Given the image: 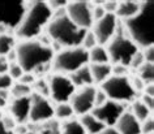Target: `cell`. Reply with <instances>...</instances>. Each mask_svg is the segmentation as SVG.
Here are the masks:
<instances>
[{
  "mask_svg": "<svg viewBox=\"0 0 154 134\" xmlns=\"http://www.w3.org/2000/svg\"><path fill=\"white\" fill-rule=\"evenodd\" d=\"M17 64L25 73H37L48 67L55 56V49L47 43L38 40H22L16 44Z\"/></svg>",
  "mask_w": 154,
  "mask_h": 134,
  "instance_id": "6da1fadb",
  "label": "cell"
},
{
  "mask_svg": "<svg viewBox=\"0 0 154 134\" xmlns=\"http://www.w3.org/2000/svg\"><path fill=\"white\" fill-rule=\"evenodd\" d=\"M127 35L137 47L146 48L154 44V1H144L141 9L131 20L123 21Z\"/></svg>",
  "mask_w": 154,
  "mask_h": 134,
  "instance_id": "7a4b0ae2",
  "label": "cell"
},
{
  "mask_svg": "<svg viewBox=\"0 0 154 134\" xmlns=\"http://www.w3.org/2000/svg\"><path fill=\"white\" fill-rule=\"evenodd\" d=\"M52 10L47 1H33L30 5H26V12L14 33L22 40L37 39L52 20Z\"/></svg>",
  "mask_w": 154,
  "mask_h": 134,
  "instance_id": "3957f363",
  "label": "cell"
},
{
  "mask_svg": "<svg viewBox=\"0 0 154 134\" xmlns=\"http://www.w3.org/2000/svg\"><path fill=\"white\" fill-rule=\"evenodd\" d=\"M47 37L54 43L64 48L81 47L84 37L88 30L79 28L67 17V14L59 17H52V20L46 26Z\"/></svg>",
  "mask_w": 154,
  "mask_h": 134,
  "instance_id": "277c9868",
  "label": "cell"
},
{
  "mask_svg": "<svg viewBox=\"0 0 154 134\" xmlns=\"http://www.w3.org/2000/svg\"><path fill=\"white\" fill-rule=\"evenodd\" d=\"M106 49L109 52L110 64L124 65V67H128V68L132 57L140 51L137 44L127 35L123 25L118 26L115 35L106 44Z\"/></svg>",
  "mask_w": 154,
  "mask_h": 134,
  "instance_id": "5b68a950",
  "label": "cell"
},
{
  "mask_svg": "<svg viewBox=\"0 0 154 134\" xmlns=\"http://www.w3.org/2000/svg\"><path fill=\"white\" fill-rule=\"evenodd\" d=\"M51 65L55 73L69 76L80 68L89 65V53L82 47L64 48L55 53Z\"/></svg>",
  "mask_w": 154,
  "mask_h": 134,
  "instance_id": "8992f818",
  "label": "cell"
},
{
  "mask_svg": "<svg viewBox=\"0 0 154 134\" xmlns=\"http://www.w3.org/2000/svg\"><path fill=\"white\" fill-rule=\"evenodd\" d=\"M26 12V1L2 0L0 1V34L14 31Z\"/></svg>",
  "mask_w": 154,
  "mask_h": 134,
  "instance_id": "52a82bcc",
  "label": "cell"
},
{
  "mask_svg": "<svg viewBox=\"0 0 154 134\" xmlns=\"http://www.w3.org/2000/svg\"><path fill=\"white\" fill-rule=\"evenodd\" d=\"M101 90L106 94V97L111 100L119 103H132L136 99L137 93L133 90L128 77H111L101 85Z\"/></svg>",
  "mask_w": 154,
  "mask_h": 134,
  "instance_id": "ba28073f",
  "label": "cell"
},
{
  "mask_svg": "<svg viewBox=\"0 0 154 134\" xmlns=\"http://www.w3.org/2000/svg\"><path fill=\"white\" fill-rule=\"evenodd\" d=\"M65 13L73 24L81 29L90 30L94 24L91 1H85V0L68 1L67 7H65Z\"/></svg>",
  "mask_w": 154,
  "mask_h": 134,
  "instance_id": "9c48e42d",
  "label": "cell"
},
{
  "mask_svg": "<svg viewBox=\"0 0 154 134\" xmlns=\"http://www.w3.org/2000/svg\"><path fill=\"white\" fill-rule=\"evenodd\" d=\"M50 87V100L52 103H69L73 97L75 91L77 90L72 83L71 78L65 74H52L48 78Z\"/></svg>",
  "mask_w": 154,
  "mask_h": 134,
  "instance_id": "30bf717a",
  "label": "cell"
},
{
  "mask_svg": "<svg viewBox=\"0 0 154 134\" xmlns=\"http://www.w3.org/2000/svg\"><path fill=\"white\" fill-rule=\"evenodd\" d=\"M124 112H125V108L123 103L107 99V102L103 103L102 106L95 107L91 111V115L95 118H98L106 128H114Z\"/></svg>",
  "mask_w": 154,
  "mask_h": 134,
  "instance_id": "8fae6325",
  "label": "cell"
},
{
  "mask_svg": "<svg viewBox=\"0 0 154 134\" xmlns=\"http://www.w3.org/2000/svg\"><path fill=\"white\" fill-rule=\"evenodd\" d=\"M32 107H30L29 121L33 124H42L54 118V103L48 98H43L41 95L33 93L30 95Z\"/></svg>",
  "mask_w": 154,
  "mask_h": 134,
  "instance_id": "7c38bea8",
  "label": "cell"
},
{
  "mask_svg": "<svg viewBox=\"0 0 154 134\" xmlns=\"http://www.w3.org/2000/svg\"><path fill=\"white\" fill-rule=\"evenodd\" d=\"M95 89L94 86H88L77 89L73 94V97L69 100L73 112L79 116H84V115L91 113L94 109V97H95Z\"/></svg>",
  "mask_w": 154,
  "mask_h": 134,
  "instance_id": "4fadbf2b",
  "label": "cell"
},
{
  "mask_svg": "<svg viewBox=\"0 0 154 134\" xmlns=\"http://www.w3.org/2000/svg\"><path fill=\"white\" fill-rule=\"evenodd\" d=\"M119 26V20L115 14L106 13L105 17H102L101 20L95 21L93 26H91V31L95 35L99 46H106L111 40V38L115 35L116 29Z\"/></svg>",
  "mask_w": 154,
  "mask_h": 134,
  "instance_id": "5bb4252c",
  "label": "cell"
},
{
  "mask_svg": "<svg viewBox=\"0 0 154 134\" xmlns=\"http://www.w3.org/2000/svg\"><path fill=\"white\" fill-rule=\"evenodd\" d=\"M32 100L30 97L13 98L9 102V115L14 118L17 125H25L29 121Z\"/></svg>",
  "mask_w": 154,
  "mask_h": 134,
  "instance_id": "9a60e30c",
  "label": "cell"
},
{
  "mask_svg": "<svg viewBox=\"0 0 154 134\" xmlns=\"http://www.w3.org/2000/svg\"><path fill=\"white\" fill-rule=\"evenodd\" d=\"M119 134H141V122L131 112H124L114 126Z\"/></svg>",
  "mask_w": 154,
  "mask_h": 134,
  "instance_id": "2e32d148",
  "label": "cell"
},
{
  "mask_svg": "<svg viewBox=\"0 0 154 134\" xmlns=\"http://www.w3.org/2000/svg\"><path fill=\"white\" fill-rule=\"evenodd\" d=\"M141 4H142V1H134V0H123V1H119L115 16H116L118 20L119 18L123 21L131 20V18H133L140 12Z\"/></svg>",
  "mask_w": 154,
  "mask_h": 134,
  "instance_id": "e0dca14e",
  "label": "cell"
},
{
  "mask_svg": "<svg viewBox=\"0 0 154 134\" xmlns=\"http://www.w3.org/2000/svg\"><path fill=\"white\" fill-rule=\"evenodd\" d=\"M68 77L71 78V81H72L73 85H75L76 89H81V87H88V86H94L89 65H85V67L77 69L76 72H73L72 74H69Z\"/></svg>",
  "mask_w": 154,
  "mask_h": 134,
  "instance_id": "ac0fdd59",
  "label": "cell"
},
{
  "mask_svg": "<svg viewBox=\"0 0 154 134\" xmlns=\"http://www.w3.org/2000/svg\"><path fill=\"white\" fill-rule=\"evenodd\" d=\"M89 68L94 85H102L112 76V65L111 64H89Z\"/></svg>",
  "mask_w": 154,
  "mask_h": 134,
  "instance_id": "d6986e66",
  "label": "cell"
},
{
  "mask_svg": "<svg viewBox=\"0 0 154 134\" xmlns=\"http://www.w3.org/2000/svg\"><path fill=\"white\" fill-rule=\"evenodd\" d=\"M79 121L81 122V125H82V128L85 129L86 134H99L103 129H106V126L103 125L98 118H95L91 113L84 115Z\"/></svg>",
  "mask_w": 154,
  "mask_h": 134,
  "instance_id": "ffe728a7",
  "label": "cell"
},
{
  "mask_svg": "<svg viewBox=\"0 0 154 134\" xmlns=\"http://www.w3.org/2000/svg\"><path fill=\"white\" fill-rule=\"evenodd\" d=\"M89 53V64H110V57L109 52L105 46H95L94 48H91Z\"/></svg>",
  "mask_w": 154,
  "mask_h": 134,
  "instance_id": "44dd1931",
  "label": "cell"
},
{
  "mask_svg": "<svg viewBox=\"0 0 154 134\" xmlns=\"http://www.w3.org/2000/svg\"><path fill=\"white\" fill-rule=\"evenodd\" d=\"M37 126V130L33 133L35 134H61V122L56 118L42 122V124H34Z\"/></svg>",
  "mask_w": 154,
  "mask_h": 134,
  "instance_id": "7402d4cb",
  "label": "cell"
},
{
  "mask_svg": "<svg viewBox=\"0 0 154 134\" xmlns=\"http://www.w3.org/2000/svg\"><path fill=\"white\" fill-rule=\"evenodd\" d=\"M75 116L72 107L69 103H59L54 108V118H56L57 121H67L71 120Z\"/></svg>",
  "mask_w": 154,
  "mask_h": 134,
  "instance_id": "603a6c76",
  "label": "cell"
},
{
  "mask_svg": "<svg viewBox=\"0 0 154 134\" xmlns=\"http://www.w3.org/2000/svg\"><path fill=\"white\" fill-rule=\"evenodd\" d=\"M131 113H132L140 122L145 121L146 118H149L152 116V111H150L141 100H137V99H134L132 102V112Z\"/></svg>",
  "mask_w": 154,
  "mask_h": 134,
  "instance_id": "cb8c5ba5",
  "label": "cell"
},
{
  "mask_svg": "<svg viewBox=\"0 0 154 134\" xmlns=\"http://www.w3.org/2000/svg\"><path fill=\"white\" fill-rule=\"evenodd\" d=\"M16 48V39L12 34H0V56H7L11 51Z\"/></svg>",
  "mask_w": 154,
  "mask_h": 134,
  "instance_id": "d4e9b609",
  "label": "cell"
},
{
  "mask_svg": "<svg viewBox=\"0 0 154 134\" xmlns=\"http://www.w3.org/2000/svg\"><path fill=\"white\" fill-rule=\"evenodd\" d=\"M61 134H86L81 122L75 118L61 122Z\"/></svg>",
  "mask_w": 154,
  "mask_h": 134,
  "instance_id": "484cf974",
  "label": "cell"
},
{
  "mask_svg": "<svg viewBox=\"0 0 154 134\" xmlns=\"http://www.w3.org/2000/svg\"><path fill=\"white\" fill-rule=\"evenodd\" d=\"M138 77L145 85H150L154 82V64L144 63L138 69Z\"/></svg>",
  "mask_w": 154,
  "mask_h": 134,
  "instance_id": "4316f807",
  "label": "cell"
},
{
  "mask_svg": "<svg viewBox=\"0 0 154 134\" xmlns=\"http://www.w3.org/2000/svg\"><path fill=\"white\" fill-rule=\"evenodd\" d=\"M11 97L12 98H24V97H30L33 94V89L28 85H24L21 82H13L12 87L9 89Z\"/></svg>",
  "mask_w": 154,
  "mask_h": 134,
  "instance_id": "83f0119b",
  "label": "cell"
},
{
  "mask_svg": "<svg viewBox=\"0 0 154 134\" xmlns=\"http://www.w3.org/2000/svg\"><path fill=\"white\" fill-rule=\"evenodd\" d=\"M32 89H34L33 93L41 95V97H43V98L50 99V87H48L47 79H43V78L35 79V82H34V85L32 86Z\"/></svg>",
  "mask_w": 154,
  "mask_h": 134,
  "instance_id": "f1b7e54d",
  "label": "cell"
},
{
  "mask_svg": "<svg viewBox=\"0 0 154 134\" xmlns=\"http://www.w3.org/2000/svg\"><path fill=\"white\" fill-rule=\"evenodd\" d=\"M95 46H98V42H97V39H95V35L93 34L91 30H88L86 34H85V37H84L81 47L84 49H86V51H90V49L94 48Z\"/></svg>",
  "mask_w": 154,
  "mask_h": 134,
  "instance_id": "f546056e",
  "label": "cell"
},
{
  "mask_svg": "<svg viewBox=\"0 0 154 134\" xmlns=\"http://www.w3.org/2000/svg\"><path fill=\"white\" fill-rule=\"evenodd\" d=\"M25 72L22 70V68L20 67V65L16 63H9V68H8V74L9 77L13 79V81H18L22 76H24Z\"/></svg>",
  "mask_w": 154,
  "mask_h": 134,
  "instance_id": "4dcf8cb0",
  "label": "cell"
},
{
  "mask_svg": "<svg viewBox=\"0 0 154 134\" xmlns=\"http://www.w3.org/2000/svg\"><path fill=\"white\" fill-rule=\"evenodd\" d=\"M102 3H103V1L91 3V4H93V20H94V22L98 21V20H101L102 17L106 16V10L103 9Z\"/></svg>",
  "mask_w": 154,
  "mask_h": 134,
  "instance_id": "1f68e13d",
  "label": "cell"
},
{
  "mask_svg": "<svg viewBox=\"0 0 154 134\" xmlns=\"http://www.w3.org/2000/svg\"><path fill=\"white\" fill-rule=\"evenodd\" d=\"M154 133V120L150 116L149 118H146L145 121L141 122V134H152Z\"/></svg>",
  "mask_w": 154,
  "mask_h": 134,
  "instance_id": "d6a6232c",
  "label": "cell"
},
{
  "mask_svg": "<svg viewBox=\"0 0 154 134\" xmlns=\"http://www.w3.org/2000/svg\"><path fill=\"white\" fill-rule=\"evenodd\" d=\"M145 63V60H144V56H142V52L141 51H138L136 55H134L132 57V60H131V63H129V68H133V69H140V67L142 64Z\"/></svg>",
  "mask_w": 154,
  "mask_h": 134,
  "instance_id": "836d02e7",
  "label": "cell"
},
{
  "mask_svg": "<svg viewBox=\"0 0 154 134\" xmlns=\"http://www.w3.org/2000/svg\"><path fill=\"white\" fill-rule=\"evenodd\" d=\"M13 79L9 77L8 73L0 74V90H9L13 85Z\"/></svg>",
  "mask_w": 154,
  "mask_h": 134,
  "instance_id": "e575fe53",
  "label": "cell"
},
{
  "mask_svg": "<svg viewBox=\"0 0 154 134\" xmlns=\"http://www.w3.org/2000/svg\"><path fill=\"white\" fill-rule=\"evenodd\" d=\"M118 4H119V1H115V0H106V1L102 3V7L106 10V13L115 14V12L118 9Z\"/></svg>",
  "mask_w": 154,
  "mask_h": 134,
  "instance_id": "d590c367",
  "label": "cell"
},
{
  "mask_svg": "<svg viewBox=\"0 0 154 134\" xmlns=\"http://www.w3.org/2000/svg\"><path fill=\"white\" fill-rule=\"evenodd\" d=\"M112 76H116V77H128V67H124V65H112Z\"/></svg>",
  "mask_w": 154,
  "mask_h": 134,
  "instance_id": "8d00e7d4",
  "label": "cell"
},
{
  "mask_svg": "<svg viewBox=\"0 0 154 134\" xmlns=\"http://www.w3.org/2000/svg\"><path fill=\"white\" fill-rule=\"evenodd\" d=\"M2 120H3V124L5 125L7 129H9V130H12V132H14V129H16V126H17V122L14 121V118L11 116L9 113L8 115H3Z\"/></svg>",
  "mask_w": 154,
  "mask_h": 134,
  "instance_id": "74e56055",
  "label": "cell"
},
{
  "mask_svg": "<svg viewBox=\"0 0 154 134\" xmlns=\"http://www.w3.org/2000/svg\"><path fill=\"white\" fill-rule=\"evenodd\" d=\"M48 7L51 8L52 12H55V10L57 9H61V8H65L68 4L67 0H50V1H47Z\"/></svg>",
  "mask_w": 154,
  "mask_h": 134,
  "instance_id": "f35d334b",
  "label": "cell"
},
{
  "mask_svg": "<svg viewBox=\"0 0 154 134\" xmlns=\"http://www.w3.org/2000/svg\"><path fill=\"white\" fill-rule=\"evenodd\" d=\"M107 99H109V98L106 97V94L103 93L101 89L97 90V91H95V97H94V108H95V107L102 106L103 103H106Z\"/></svg>",
  "mask_w": 154,
  "mask_h": 134,
  "instance_id": "ab89813d",
  "label": "cell"
},
{
  "mask_svg": "<svg viewBox=\"0 0 154 134\" xmlns=\"http://www.w3.org/2000/svg\"><path fill=\"white\" fill-rule=\"evenodd\" d=\"M9 99H11L9 90H0V109L9 106Z\"/></svg>",
  "mask_w": 154,
  "mask_h": 134,
  "instance_id": "60d3db41",
  "label": "cell"
},
{
  "mask_svg": "<svg viewBox=\"0 0 154 134\" xmlns=\"http://www.w3.org/2000/svg\"><path fill=\"white\" fill-rule=\"evenodd\" d=\"M142 56H144L145 63L154 64V47L153 46L144 48V51H142Z\"/></svg>",
  "mask_w": 154,
  "mask_h": 134,
  "instance_id": "b9f144b4",
  "label": "cell"
},
{
  "mask_svg": "<svg viewBox=\"0 0 154 134\" xmlns=\"http://www.w3.org/2000/svg\"><path fill=\"white\" fill-rule=\"evenodd\" d=\"M35 76H34L33 73H24V76L18 79V82H21V83H24V85H28L32 87L34 85V82H35Z\"/></svg>",
  "mask_w": 154,
  "mask_h": 134,
  "instance_id": "7bdbcfd3",
  "label": "cell"
},
{
  "mask_svg": "<svg viewBox=\"0 0 154 134\" xmlns=\"http://www.w3.org/2000/svg\"><path fill=\"white\" fill-rule=\"evenodd\" d=\"M129 81H131V85H132L133 90L136 91V93H138V91H142V90H144L145 83L141 81L138 76H134V77H133L132 79H129Z\"/></svg>",
  "mask_w": 154,
  "mask_h": 134,
  "instance_id": "ee69618b",
  "label": "cell"
},
{
  "mask_svg": "<svg viewBox=\"0 0 154 134\" xmlns=\"http://www.w3.org/2000/svg\"><path fill=\"white\" fill-rule=\"evenodd\" d=\"M141 102L144 103V104L148 107V108L150 111H153L154 108V97H149V95H142V98H141Z\"/></svg>",
  "mask_w": 154,
  "mask_h": 134,
  "instance_id": "f6af8a7d",
  "label": "cell"
},
{
  "mask_svg": "<svg viewBox=\"0 0 154 134\" xmlns=\"http://www.w3.org/2000/svg\"><path fill=\"white\" fill-rule=\"evenodd\" d=\"M8 68H9V63L7 60V57L0 56V74L8 73Z\"/></svg>",
  "mask_w": 154,
  "mask_h": 134,
  "instance_id": "bcb514c9",
  "label": "cell"
},
{
  "mask_svg": "<svg viewBox=\"0 0 154 134\" xmlns=\"http://www.w3.org/2000/svg\"><path fill=\"white\" fill-rule=\"evenodd\" d=\"M2 117H3V113H2V111H0V134H14V132L5 128V125L3 124Z\"/></svg>",
  "mask_w": 154,
  "mask_h": 134,
  "instance_id": "7dc6e473",
  "label": "cell"
},
{
  "mask_svg": "<svg viewBox=\"0 0 154 134\" xmlns=\"http://www.w3.org/2000/svg\"><path fill=\"white\" fill-rule=\"evenodd\" d=\"M144 94L145 95H149V97H154V86L153 83H150V85H145L144 87Z\"/></svg>",
  "mask_w": 154,
  "mask_h": 134,
  "instance_id": "c3c4849f",
  "label": "cell"
},
{
  "mask_svg": "<svg viewBox=\"0 0 154 134\" xmlns=\"http://www.w3.org/2000/svg\"><path fill=\"white\" fill-rule=\"evenodd\" d=\"M99 134H119V133L115 130V128H106V129H103Z\"/></svg>",
  "mask_w": 154,
  "mask_h": 134,
  "instance_id": "681fc988",
  "label": "cell"
},
{
  "mask_svg": "<svg viewBox=\"0 0 154 134\" xmlns=\"http://www.w3.org/2000/svg\"><path fill=\"white\" fill-rule=\"evenodd\" d=\"M25 134H35V133H33V132H28V133H25Z\"/></svg>",
  "mask_w": 154,
  "mask_h": 134,
  "instance_id": "f907efd6",
  "label": "cell"
}]
</instances>
